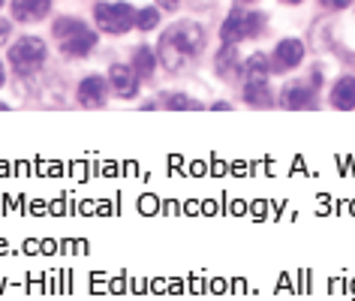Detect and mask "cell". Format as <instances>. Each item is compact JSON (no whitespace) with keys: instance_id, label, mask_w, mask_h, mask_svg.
Segmentation results:
<instances>
[{"instance_id":"1","label":"cell","mask_w":355,"mask_h":301,"mask_svg":"<svg viewBox=\"0 0 355 301\" xmlns=\"http://www.w3.org/2000/svg\"><path fill=\"white\" fill-rule=\"evenodd\" d=\"M202 49H205V31H202L196 22H178L163 33V40H159V60H163L166 69L178 73V69L187 64V60L196 58Z\"/></svg>"},{"instance_id":"2","label":"cell","mask_w":355,"mask_h":301,"mask_svg":"<svg viewBox=\"0 0 355 301\" xmlns=\"http://www.w3.org/2000/svg\"><path fill=\"white\" fill-rule=\"evenodd\" d=\"M51 33L58 37L60 51H64L67 58H87L91 49L96 46V33L78 19H58Z\"/></svg>"},{"instance_id":"3","label":"cell","mask_w":355,"mask_h":301,"mask_svg":"<svg viewBox=\"0 0 355 301\" xmlns=\"http://www.w3.org/2000/svg\"><path fill=\"white\" fill-rule=\"evenodd\" d=\"M46 58H49V49H46V42L37 40V37H21L10 49V64L19 76H33L42 64H46Z\"/></svg>"},{"instance_id":"4","label":"cell","mask_w":355,"mask_h":301,"mask_svg":"<svg viewBox=\"0 0 355 301\" xmlns=\"http://www.w3.org/2000/svg\"><path fill=\"white\" fill-rule=\"evenodd\" d=\"M259 31H262V15L259 12L232 10L229 19L223 22V28H220V37H223V42H229V46H241L244 40H253Z\"/></svg>"},{"instance_id":"5","label":"cell","mask_w":355,"mask_h":301,"mask_svg":"<svg viewBox=\"0 0 355 301\" xmlns=\"http://www.w3.org/2000/svg\"><path fill=\"white\" fill-rule=\"evenodd\" d=\"M94 15L103 33H127L130 28H136V10L130 3H96Z\"/></svg>"},{"instance_id":"6","label":"cell","mask_w":355,"mask_h":301,"mask_svg":"<svg viewBox=\"0 0 355 301\" xmlns=\"http://www.w3.org/2000/svg\"><path fill=\"white\" fill-rule=\"evenodd\" d=\"M301 60H304V46H301L298 40H283V42H277V49H274L271 69L274 73H286V69H295Z\"/></svg>"},{"instance_id":"7","label":"cell","mask_w":355,"mask_h":301,"mask_svg":"<svg viewBox=\"0 0 355 301\" xmlns=\"http://www.w3.org/2000/svg\"><path fill=\"white\" fill-rule=\"evenodd\" d=\"M109 82H112V91L123 96V100H130V96H136L139 91V76L132 67H123V64H114L109 69Z\"/></svg>"},{"instance_id":"8","label":"cell","mask_w":355,"mask_h":301,"mask_svg":"<svg viewBox=\"0 0 355 301\" xmlns=\"http://www.w3.org/2000/svg\"><path fill=\"white\" fill-rule=\"evenodd\" d=\"M283 105L292 112H301V109H313L316 105V94L313 87L304 85V82H292L283 87Z\"/></svg>"},{"instance_id":"9","label":"cell","mask_w":355,"mask_h":301,"mask_svg":"<svg viewBox=\"0 0 355 301\" xmlns=\"http://www.w3.org/2000/svg\"><path fill=\"white\" fill-rule=\"evenodd\" d=\"M49 10H51V0H12V19L21 24H33L46 19Z\"/></svg>"},{"instance_id":"10","label":"cell","mask_w":355,"mask_h":301,"mask_svg":"<svg viewBox=\"0 0 355 301\" xmlns=\"http://www.w3.org/2000/svg\"><path fill=\"white\" fill-rule=\"evenodd\" d=\"M78 103L85 109H100L105 105V78L100 76H87L82 85H78Z\"/></svg>"},{"instance_id":"11","label":"cell","mask_w":355,"mask_h":301,"mask_svg":"<svg viewBox=\"0 0 355 301\" xmlns=\"http://www.w3.org/2000/svg\"><path fill=\"white\" fill-rule=\"evenodd\" d=\"M331 103H334V109H343V112L355 109V78L352 76H346V78H340V82L334 85Z\"/></svg>"},{"instance_id":"12","label":"cell","mask_w":355,"mask_h":301,"mask_svg":"<svg viewBox=\"0 0 355 301\" xmlns=\"http://www.w3.org/2000/svg\"><path fill=\"white\" fill-rule=\"evenodd\" d=\"M244 100L256 105V109H265L271 105V94H268V78H259V82H244Z\"/></svg>"},{"instance_id":"13","label":"cell","mask_w":355,"mask_h":301,"mask_svg":"<svg viewBox=\"0 0 355 301\" xmlns=\"http://www.w3.org/2000/svg\"><path fill=\"white\" fill-rule=\"evenodd\" d=\"M241 73H244V82H259V78H268L271 60L265 55H250V58H247V64L241 67Z\"/></svg>"},{"instance_id":"14","label":"cell","mask_w":355,"mask_h":301,"mask_svg":"<svg viewBox=\"0 0 355 301\" xmlns=\"http://www.w3.org/2000/svg\"><path fill=\"white\" fill-rule=\"evenodd\" d=\"M154 64H157V58H154V51H150L148 46L136 49V55H132V69H136L139 78H150V73H154Z\"/></svg>"},{"instance_id":"15","label":"cell","mask_w":355,"mask_h":301,"mask_svg":"<svg viewBox=\"0 0 355 301\" xmlns=\"http://www.w3.org/2000/svg\"><path fill=\"white\" fill-rule=\"evenodd\" d=\"M232 69H238V46H229V42H223V51H220V58H217V73L229 76Z\"/></svg>"},{"instance_id":"16","label":"cell","mask_w":355,"mask_h":301,"mask_svg":"<svg viewBox=\"0 0 355 301\" xmlns=\"http://www.w3.org/2000/svg\"><path fill=\"white\" fill-rule=\"evenodd\" d=\"M159 24V10H150V6H141L136 12V28L139 31H154Z\"/></svg>"},{"instance_id":"17","label":"cell","mask_w":355,"mask_h":301,"mask_svg":"<svg viewBox=\"0 0 355 301\" xmlns=\"http://www.w3.org/2000/svg\"><path fill=\"white\" fill-rule=\"evenodd\" d=\"M166 105H168V109H175V112L202 109V105H199L196 100H190V96H184V94H168V96H166Z\"/></svg>"},{"instance_id":"18","label":"cell","mask_w":355,"mask_h":301,"mask_svg":"<svg viewBox=\"0 0 355 301\" xmlns=\"http://www.w3.org/2000/svg\"><path fill=\"white\" fill-rule=\"evenodd\" d=\"M319 3H322L325 10H346L352 0H319Z\"/></svg>"},{"instance_id":"19","label":"cell","mask_w":355,"mask_h":301,"mask_svg":"<svg viewBox=\"0 0 355 301\" xmlns=\"http://www.w3.org/2000/svg\"><path fill=\"white\" fill-rule=\"evenodd\" d=\"M10 31H12V28H10V22H3V19H0V46H3L6 40H10Z\"/></svg>"},{"instance_id":"20","label":"cell","mask_w":355,"mask_h":301,"mask_svg":"<svg viewBox=\"0 0 355 301\" xmlns=\"http://www.w3.org/2000/svg\"><path fill=\"white\" fill-rule=\"evenodd\" d=\"M157 3H159V6H163V10H175V6H178V3H181V0H157Z\"/></svg>"},{"instance_id":"21","label":"cell","mask_w":355,"mask_h":301,"mask_svg":"<svg viewBox=\"0 0 355 301\" xmlns=\"http://www.w3.org/2000/svg\"><path fill=\"white\" fill-rule=\"evenodd\" d=\"M3 82H6V69H3V64H0V87H3Z\"/></svg>"},{"instance_id":"22","label":"cell","mask_w":355,"mask_h":301,"mask_svg":"<svg viewBox=\"0 0 355 301\" xmlns=\"http://www.w3.org/2000/svg\"><path fill=\"white\" fill-rule=\"evenodd\" d=\"M286 3H301V0H286Z\"/></svg>"},{"instance_id":"23","label":"cell","mask_w":355,"mask_h":301,"mask_svg":"<svg viewBox=\"0 0 355 301\" xmlns=\"http://www.w3.org/2000/svg\"><path fill=\"white\" fill-rule=\"evenodd\" d=\"M0 6H3V0H0Z\"/></svg>"}]
</instances>
